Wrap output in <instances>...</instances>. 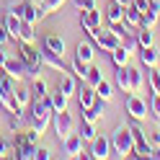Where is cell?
I'll return each instance as SVG.
<instances>
[{
  "mask_svg": "<svg viewBox=\"0 0 160 160\" xmlns=\"http://www.w3.org/2000/svg\"><path fill=\"white\" fill-rule=\"evenodd\" d=\"M52 114H54V108L52 103H49V96L44 98H31V103H28V127L36 129L39 134H44V129L49 127V122H52Z\"/></svg>",
  "mask_w": 160,
  "mask_h": 160,
  "instance_id": "6da1fadb",
  "label": "cell"
},
{
  "mask_svg": "<svg viewBox=\"0 0 160 160\" xmlns=\"http://www.w3.org/2000/svg\"><path fill=\"white\" fill-rule=\"evenodd\" d=\"M21 47H18V57L23 59V65H26V75L28 78H39L42 75V52L34 47V44H26V42H18Z\"/></svg>",
  "mask_w": 160,
  "mask_h": 160,
  "instance_id": "7a4b0ae2",
  "label": "cell"
},
{
  "mask_svg": "<svg viewBox=\"0 0 160 160\" xmlns=\"http://www.w3.org/2000/svg\"><path fill=\"white\" fill-rule=\"evenodd\" d=\"M0 108L3 111H23L21 106H18V101H16V80L8 75V72H3L0 75Z\"/></svg>",
  "mask_w": 160,
  "mask_h": 160,
  "instance_id": "3957f363",
  "label": "cell"
},
{
  "mask_svg": "<svg viewBox=\"0 0 160 160\" xmlns=\"http://www.w3.org/2000/svg\"><path fill=\"white\" fill-rule=\"evenodd\" d=\"M111 150L119 155V158H127L134 152V142H132V129L127 124L116 127V132L111 134Z\"/></svg>",
  "mask_w": 160,
  "mask_h": 160,
  "instance_id": "277c9868",
  "label": "cell"
},
{
  "mask_svg": "<svg viewBox=\"0 0 160 160\" xmlns=\"http://www.w3.org/2000/svg\"><path fill=\"white\" fill-rule=\"evenodd\" d=\"M52 124H54V134L59 137V142L67 139L70 134H72V129H75L72 116L67 114V108H65V111H54V114H52Z\"/></svg>",
  "mask_w": 160,
  "mask_h": 160,
  "instance_id": "5b68a950",
  "label": "cell"
},
{
  "mask_svg": "<svg viewBox=\"0 0 160 160\" xmlns=\"http://www.w3.org/2000/svg\"><path fill=\"white\" fill-rule=\"evenodd\" d=\"M132 129V142H134V155L139 158H150V152H152V145H150V137H145V129L132 124L129 127Z\"/></svg>",
  "mask_w": 160,
  "mask_h": 160,
  "instance_id": "8992f818",
  "label": "cell"
},
{
  "mask_svg": "<svg viewBox=\"0 0 160 160\" xmlns=\"http://www.w3.org/2000/svg\"><path fill=\"white\" fill-rule=\"evenodd\" d=\"M11 13H16L18 18H23L26 23H36L39 21V3H31V0H26V3H13Z\"/></svg>",
  "mask_w": 160,
  "mask_h": 160,
  "instance_id": "52a82bcc",
  "label": "cell"
},
{
  "mask_svg": "<svg viewBox=\"0 0 160 160\" xmlns=\"http://www.w3.org/2000/svg\"><path fill=\"white\" fill-rule=\"evenodd\" d=\"M88 36H91L93 42H96L98 47L103 49V52H108V54H111L114 49L119 47V39L111 34V28H108V31H101V28H93V31H88Z\"/></svg>",
  "mask_w": 160,
  "mask_h": 160,
  "instance_id": "ba28073f",
  "label": "cell"
},
{
  "mask_svg": "<svg viewBox=\"0 0 160 160\" xmlns=\"http://www.w3.org/2000/svg\"><path fill=\"white\" fill-rule=\"evenodd\" d=\"M36 147L39 145H31L16 132V139H13V158L18 160H36Z\"/></svg>",
  "mask_w": 160,
  "mask_h": 160,
  "instance_id": "9c48e42d",
  "label": "cell"
},
{
  "mask_svg": "<svg viewBox=\"0 0 160 160\" xmlns=\"http://www.w3.org/2000/svg\"><path fill=\"white\" fill-rule=\"evenodd\" d=\"M42 52V65L44 67H49V70H57V72H65V57L62 54H57V52H52V49H39Z\"/></svg>",
  "mask_w": 160,
  "mask_h": 160,
  "instance_id": "30bf717a",
  "label": "cell"
},
{
  "mask_svg": "<svg viewBox=\"0 0 160 160\" xmlns=\"http://www.w3.org/2000/svg\"><path fill=\"white\" fill-rule=\"evenodd\" d=\"M127 111H129V116H132V119L142 122V119L147 116V103H145L137 93H132V96L127 98Z\"/></svg>",
  "mask_w": 160,
  "mask_h": 160,
  "instance_id": "8fae6325",
  "label": "cell"
},
{
  "mask_svg": "<svg viewBox=\"0 0 160 160\" xmlns=\"http://www.w3.org/2000/svg\"><path fill=\"white\" fill-rule=\"evenodd\" d=\"M83 142L85 139L80 137V134H70L67 139H62V150H65V155L67 158H80V152H83Z\"/></svg>",
  "mask_w": 160,
  "mask_h": 160,
  "instance_id": "7c38bea8",
  "label": "cell"
},
{
  "mask_svg": "<svg viewBox=\"0 0 160 160\" xmlns=\"http://www.w3.org/2000/svg\"><path fill=\"white\" fill-rule=\"evenodd\" d=\"M101 21H103V16H101V11H96V8H91V11H80V23H83L85 31L101 28Z\"/></svg>",
  "mask_w": 160,
  "mask_h": 160,
  "instance_id": "4fadbf2b",
  "label": "cell"
},
{
  "mask_svg": "<svg viewBox=\"0 0 160 160\" xmlns=\"http://www.w3.org/2000/svg\"><path fill=\"white\" fill-rule=\"evenodd\" d=\"M3 72H8L13 80H21L26 75V65H23V59L21 57H8L5 59V65H3Z\"/></svg>",
  "mask_w": 160,
  "mask_h": 160,
  "instance_id": "5bb4252c",
  "label": "cell"
},
{
  "mask_svg": "<svg viewBox=\"0 0 160 160\" xmlns=\"http://www.w3.org/2000/svg\"><path fill=\"white\" fill-rule=\"evenodd\" d=\"M91 155H93V160H106V158H111V139H108V137H96V139H93Z\"/></svg>",
  "mask_w": 160,
  "mask_h": 160,
  "instance_id": "9a60e30c",
  "label": "cell"
},
{
  "mask_svg": "<svg viewBox=\"0 0 160 160\" xmlns=\"http://www.w3.org/2000/svg\"><path fill=\"white\" fill-rule=\"evenodd\" d=\"M103 103H106L103 98H101V96H96V101L88 106V108H83V119H85V122H93V124H96L98 119L103 116Z\"/></svg>",
  "mask_w": 160,
  "mask_h": 160,
  "instance_id": "2e32d148",
  "label": "cell"
},
{
  "mask_svg": "<svg viewBox=\"0 0 160 160\" xmlns=\"http://www.w3.org/2000/svg\"><path fill=\"white\" fill-rule=\"evenodd\" d=\"M155 23H160V3H150V8L142 13V26H147V28H152Z\"/></svg>",
  "mask_w": 160,
  "mask_h": 160,
  "instance_id": "e0dca14e",
  "label": "cell"
},
{
  "mask_svg": "<svg viewBox=\"0 0 160 160\" xmlns=\"http://www.w3.org/2000/svg\"><path fill=\"white\" fill-rule=\"evenodd\" d=\"M139 62H142L145 67H155L160 62V54L155 47H139Z\"/></svg>",
  "mask_w": 160,
  "mask_h": 160,
  "instance_id": "ac0fdd59",
  "label": "cell"
},
{
  "mask_svg": "<svg viewBox=\"0 0 160 160\" xmlns=\"http://www.w3.org/2000/svg\"><path fill=\"white\" fill-rule=\"evenodd\" d=\"M49 103H52V108H54V111H65V108H67V103H70V96L62 91V88H57V91H52V93H49Z\"/></svg>",
  "mask_w": 160,
  "mask_h": 160,
  "instance_id": "d6986e66",
  "label": "cell"
},
{
  "mask_svg": "<svg viewBox=\"0 0 160 160\" xmlns=\"http://www.w3.org/2000/svg\"><path fill=\"white\" fill-rule=\"evenodd\" d=\"M96 88H91V85H85L83 83V88H78V101H80V108H88L93 101H96Z\"/></svg>",
  "mask_w": 160,
  "mask_h": 160,
  "instance_id": "ffe728a7",
  "label": "cell"
},
{
  "mask_svg": "<svg viewBox=\"0 0 160 160\" xmlns=\"http://www.w3.org/2000/svg\"><path fill=\"white\" fill-rule=\"evenodd\" d=\"M124 23L129 28H139V26H142V13H139L134 5H127L124 8Z\"/></svg>",
  "mask_w": 160,
  "mask_h": 160,
  "instance_id": "44dd1931",
  "label": "cell"
},
{
  "mask_svg": "<svg viewBox=\"0 0 160 160\" xmlns=\"http://www.w3.org/2000/svg\"><path fill=\"white\" fill-rule=\"evenodd\" d=\"M65 3H67V0H44V3L39 5V21L47 18V16H52V13H57Z\"/></svg>",
  "mask_w": 160,
  "mask_h": 160,
  "instance_id": "7402d4cb",
  "label": "cell"
},
{
  "mask_svg": "<svg viewBox=\"0 0 160 160\" xmlns=\"http://www.w3.org/2000/svg\"><path fill=\"white\" fill-rule=\"evenodd\" d=\"M44 47L65 57V39H62V36H57V34H47V36H44Z\"/></svg>",
  "mask_w": 160,
  "mask_h": 160,
  "instance_id": "603a6c76",
  "label": "cell"
},
{
  "mask_svg": "<svg viewBox=\"0 0 160 160\" xmlns=\"http://www.w3.org/2000/svg\"><path fill=\"white\" fill-rule=\"evenodd\" d=\"M129 57H132V52H129L127 47H122V44H119L114 52H111V59H114V65H116V67H127Z\"/></svg>",
  "mask_w": 160,
  "mask_h": 160,
  "instance_id": "cb8c5ba5",
  "label": "cell"
},
{
  "mask_svg": "<svg viewBox=\"0 0 160 160\" xmlns=\"http://www.w3.org/2000/svg\"><path fill=\"white\" fill-rule=\"evenodd\" d=\"M34 83H31V96L34 98H44V96H49V85H47V80L39 75V78H31Z\"/></svg>",
  "mask_w": 160,
  "mask_h": 160,
  "instance_id": "d4e9b609",
  "label": "cell"
},
{
  "mask_svg": "<svg viewBox=\"0 0 160 160\" xmlns=\"http://www.w3.org/2000/svg\"><path fill=\"white\" fill-rule=\"evenodd\" d=\"M142 85H145L142 72H139L137 67H129V88H132V93H139V91H142Z\"/></svg>",
  "mask_w": 160,
  "mask_h": 160,
  "instance_id": "484cf974",
  "label": "cell"
},
{
  "mask_svg": "<svg viewBox=\"0 0 160 160\" xmlns=\"http://www.w3.org/2000/svg\"><path fill=\"white\" fill-rule=\"evenodd\" d=\"M106 18H108L111 23H119V21H124V5H119L116 0H114V3L106 8Z\"/></svg>",
  "mask_w": 160,
  "mask_h": 160,
  "instance_id": "4316f807",
  "label": "cell"
},
{
  "mask_svg": "<svg viewBox=\"0 0 160 160\" xmlns=\"http://www.w3.org/2000/svg\"><path fill=\"white\" fill-rule=\"evenodd\" d=\"M75 57L83 59V62H93V47L88 44V42H80L75 47Z\"/></svg>",
  "mask_w": 160,
  "mask_h": 160,
  "instance_id": "83f0119b",
  "label": "cell"
},
{
  "mask_svg": "<svg viewBox=\"0 0 160 160\" xmlns=\"http://www.w3.org/2000/svg\"><path fill=\"white\" fill-rule=\"evenodd\" d=\"M116 85L124 93H132V88H129V67H116Z\"/></svg>",
  "mask_w": 160,
  "mask_h": 160,
  "instance_id": "f1b7e54d",
  "label": "cell"
},
{
  "mask_svg": "<svg viewBox=\"0 0 160 160\" xmlns=\"http://www.w3.org/2000/svg\"><path fill=\"white\" fill-rule=\"evenodd\" d=\"M23 21V18H21ZM18 42H26V44H34L36 42V34H34V23H21V36H18Z\"/></svg>",
  "mask_w": 160,
  "mask_h": 160,
  "instance_id": "f546056e",
  "label": "cell"
},
{
  "mask_svg": "<svg viewBox=\"0 0 160 160\" xmlns=\"http://www.w3.org/2000/svg\"><path fill=\"white\" fill-rule=\"evenodd\" d=\"M103 80V72L98 67H93V62H91V67H88V75H85V85H91V88H96L98 83Z\"/></svg>",
  "mask_w": 160,
  "mask_h": 160,
  "instance_id": "4dcf8cb0",
  "label": "cell"
},
{
  "mask_svg": "<svg viewBox=\"0 0 160 160\" xmlns=\"http://www.w3.org/2000/svg\"><path fill=\"white\" fill-rule=\"evenodd\" d=\"M137 47H152V31L147 26H139L137 31Z\"/></svg>",
  "mask_w": 160,
  "mask_h": 160,
  "instance_id": "1f68e13d",
  "label": "cell"
},
{
  "mask_svg": "<svg viewBox=\"0 0 160 160\" xmlns=\"http://www.w3.org/2000/svg\"><path fill=\"white\" fill-rule=\"evenodd\" d=\"M88 67H91V62H83V59H72V72H75V78H80L85 83V75H88Z\"/></svg>",
  "mask_w": 160,
  "mask_h": 160,
  "instance_id": "d6a6232c",
  "label": "cell"
},
{
  "mask_svg": "<svg viewBox=\"0 0 160 160\" xmlns=\"http://www.w3.org/2000/svg\"><path fill=\"white\" fill-rule=\"evenodd\" d=\"M57 88H62L67 96H72V93H78V80H75L72 75H67V78L59 80V85H57Z\"/></svg>",
  "mask_w": 160,
  "mask_h": 160,
  "instance_id": "836d02e7",
  "label": "cell"
},
{
  "mask_svg": "<svg viewBox=\"0 0 160 160\" xmlns=\"http://www.w3.org/2000/svg\"><path fill=\"white\" fill-rule=\"evenodd\" d=\"M31 91H28V88H16V101H18V106L21 108H26L28 103H31Z\"/></svg>",
  "mask_w": 160,
  "mask_h": 160,
  "instance_id": "e575fe53",
  "label": "cell"
},
{
  "mask_svg": "<svg viewBox=\"0 0 160 160\" xmlns=\"http://www.w3.org/2000/svg\"><path fill=\"white\" fill-rule=\"evenodd\" d=\"M150 88H152V93H160V67H150V78H147Z\"/></svg>",
  "mask_w": 160,
  "mask_h": 160,
  "instance_id": "d590c367",
  "label": "cell"
},
{
  "mask_svg": "<svg viewBox=\"0 0 160 160\" xmlns=\"http://www.w3.org/2000/svg\"><path fill=\"white\" fill-rule=\"evenodd\" d=\"M80 137H83V139H91V142L98 137V132H96L93 122H85V119H83V129H80Z\"/></svg>",
  "mask_w": 160,
  "mask_h": 160,
  "instance_id": "8d00e7d4",
  "label": "cell"
},
{
  "mask_svg": "<svg viewBox=\"0 0 160 160\" xmlns=\"http://www.w3.org/2000/svg\"><path fill=\"white\" fill-rule=\"evenodd\" d=\"M96 93L101 96L103 101H111V96H114V93H111V83H106V80H101V83L96 85Z\"/></svg>",
  "mask_w": 160,
  "mask_h": 160,
  "instance_id": "74e56055",
  "label": "cell"
},
{
  "mask_svg": "<svg viewBox=\"0 0 160 160\" xmlns=\"http://www.w3.org/2000/svg\"><path fill=\"white\" fill-rule=\"evenodd\" d=\"M150 111L155 114V119H160V93H152V101H150Z\"/></svg>",
  "mask_w": 160,
  "mask_h": 160,
  "instance_id": "f35d334b",
  "label": "cell"
},
{
  "mask_svg": "<svg viewBox=\"0 0 160 160\" xmlns=\"http://www.w3.org/2000/svg\"><path fill=\"white\" fill-rule=\"evenodd\" d=\"M75 8L78 11H91V8H96V0H75Z\"/></svg>",
  "mask_w": 160,
  "mask_h": 160,
  "instance_id": "ab89813d",
  "label": "cell"
},
{
  "mask_svg": "<svg viewBox=\"0 0 160 160\" xmlns=\"http://www.w3.org/2000/svg\"><path fill=\"white\" fill-rule=\"evenodd\" d=\"M49 158H52V152H49V147H36V160H49Z\"/></svg>",
  "mask_w": 160,
  "mask_h": 160,
  "instance_id": "60d3db41",
  "label": "cell"
},
{
  "mask_svg": "<svg viewBox=\"0 0 160 160\" xmlns=\"http://www.w3.org/2000/svg\"><path fill=\"white\" fill-rule=\"evenodd\" d=\"M11 155V145H8V139L0 137V158H8Z\"/></svg>",
  "mask_w": 160,
  "mask_h": 160,
  "instance_id": "b9f144b4",
  "label": "cell"
},
{
  "mask_svg": "<svg viewBox=\"0 0 160 160\" xmlns=\"http://www.w3.org/2000/svg\"><path fill=\"white\" fill-rule=\"evenodd\" d=\"M150 3H152V0H134V3H132V5L137 8V11H139V13H145V11H147V8H150Z\"/></svg>",
  "mask_w": 160,
  "mask_h": 160,
  "instance_id": "7bdbcfd3",
  "label": "cell"
},
{
  "mask_svg": "<svg viewBox=\"0 0 160 160\" xmlns=\"http://www.w3.org/2000/svg\"><path fill=\"white\" fill-rule=\"evenodd\" d=\"M8 39H11V34H8V28H5V23H0V47H3Z\"/></svg>",
  "mask_w": 160,
  "mask_h": 160,
  "instance_id": "ee69618b",
  "label": "cell"
},
{
  "mask_svg": "<svg viewBox=\"0 0 160 160\" xmlns=\"http://www.w3.org/2000/svg\"><path fill=\"white\" fill-rule=\"evenodd\" d=\"M150 145L160 147V129H158V132H150Z\"/></svg>",
  "mask_w": 160,
  "mask_h": 160,
  "instance_id": "f6af8a7d",
  "label": "cell"
},
{
  "mask_svg": "<svg viewBox=\"0 0 160 160\" xmlns=\"http://www.w3.org/2000/svg\"><path fill=\"white\" fill-rule=\"evenodd\" d=\"M5 59H8V52H3V47H0V72H3V65H5Z\"/></svg>",
  "mask_w": 160,
  "mask_h": 160,
  "instance_id": "bcb514c9",
  "label": "cell"
},
{
  "mask_svg": "<svg viewBox=\"0 0 160 160\" xmlns=\"http://www.w3.org/2000/svg\"><path fill=\"white\" fill-rule=\"evenodd\" d=\"M116 3H119V5H124V8H127V5H132V3H134V0H116Z\"/></svg>",
  "mask_w": 160,
  "mask_h": 160,
  "instance_id": "7dc6e473",
  "label": "cell"
},
{
  "mask_svg": "<svg viewBox=\"0 0 160 160\" xmlns=\"http://www.w3.org/2000/svg\"><path fill=\"white\" fill-rule=\"evenodd\" d=\"M31 3H39V5H42V3H44V0H31Z\"/></svg>",
  "mask_w": 160,
  "mask_h": 160,
  "instance_id": "c3c4849f",
  "label": "cell"
},
{
  "mask_svg": "<svg viewBox=\"0 0 160 160\" xmlns=\"http://www.w3.org/2000/svg\"><path fill=\"white\" fill-rule=\"evenodd\" d=\"M158 122H160V119H158Z\"/></svg>",
  "mask_w": 160,
  "mask_h": 160,
  "instance_id": "681fc988",
  "label": "cell"
}]
</instances>
